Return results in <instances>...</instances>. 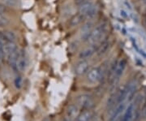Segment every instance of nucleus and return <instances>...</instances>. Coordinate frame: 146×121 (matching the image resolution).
I'll use <instances>...</instances> for the list:
<instances>
[{"mask_svg": "<svg viewBox=\"0 0 146 121\" xmlns=\"http://www.w3.org/2000/svg\"><path fill=\"white\" fill-rule=\"evenodd\" d=\"M76 105L83 110H92L95 106V102L94 98L89 94H80L76 99Z\"/></svg>", "mask_w": 146, "mask_h": 121, "instance_id": "1", "label": "nucleus"}, {"mask_svg": "<svg viewBox=\"0 0 146 121\" xmlns=\"http://www.w3.org/2000/svg\"><path fill=\"white\" fill-rule=\"evenodd\" d=\"M106 29V25H100L98 27H96L94 29L91 31L90 36H89V41L91 44H95L98 42H99L102 39V37H103L105 32Z\"/></svg>", "mask_w": 146, "mask_h": 121, "instance_id": "2", "label": "nucleus"}, {"mask_svg": "<svg viewBox=\"0 0 146 121\" xmlns=\"http://www.w3.org/2000/svg\"><path fill=\"white\" fill-rule=\"evenodd\" d=\"M102 78V71L99 67H95L90 69L87 74V80L91 83L98 82Z\"/></svg>", "mask_w": 146, "mask_h": 121, "instance_id": "3", "label": "nucleus"}, {"mask_svg": "<svg viewBox=\"0 0 146 121\" xmlns=\"http://www.w3.org/2000/svg\"><path fill=\"white\" fill-rule=\"evenodd\" d=\"M27 67V59L25 55V51L21 50L19 51L18 57L16 60V70L20 72H24Z\"/></svg>", "mask_w": 146, "mask_h": 121, "instance_id": "4", "label": "nucleus"}, {"mask_svg": "<svg viewBox=\"0 0 146 121\" xmlns=\"http://www.w3.org/2000/svg\"><path fill=\"white\" fill-rule=\"evenodd\" d=\"M126 66H127V60L125 59H123L120 60L119 62H118L117 67H116V69H115L114 79L112 80L113 82H115V83L118 82V80H119L120 77L122 76V75L124 72Z\"/></svg>", "mask_w": 146, "mask_h": 121, "instance_id": "5", "label": "nucleus"}, {"mask_svg": "<svg viewBox=\"0 0 146 121\" xmlns=\"http://www.w3.org/2000/svg\"><path fill=\"white\" fill-rule=\"evenodd\" d=\"M89 62L85 59H82L79 63H76V65L75 67V73L77 76H82L89 71Z\"/></svg>", "mask_w": 146, "mask_h": 121, "instance_id": "6", "label": "nucleus"}, {"mask_svg": "<svg viewBox=\"0 0 146 121\" xmlns=\"http://www.w3.org/2000/svg\"><path fill=\"white\" fill-rule=\"evenodd\" d=\"M93 24L91 22H87L84 25L81 29H80V37L83 42H88L89 36L92 31Z\"/></svg>", "mask_w": 146, "mask_h": 121, "instance_id": "7", "label": "nucleus"}, {"mask_svg": "<svg viewBox=\"0 0 146 121\" xmlns=\"http://www.w3.org/2000/svg\"><path fill=\"white\" fill-rule=\"evenodd\" d=\"M134 111H135V106L133 103H130L127 107L123 116L122 117L121 121H132L134 118Z\"/></svg>", "mask_w": 146, "mask_h": 121, "instance_id": "8", "label": "nucleus"}, {"mask_svg": "<svg viewBox=\"0 0 146 121\" xmlns=\"http://www.w3.org/2000/svg\"><path fill=\"white\" fill-rule=\"evenodd\" d=\"M126 88H127V98L126 99L131 101L133 98L137 90V84L135 81H131L129 84L126 85Z\"/></svg>", "mask_w": 146, "mask_h": 121, "instance_id": "9", "label": "nucleus"}, {"mask_svg": "<svg viewBox=\"0 0 146 121\" xmlns=\"http://www.w3.org/2000/svg\"><path fill=\"white\" fill-rule=\"evenodd\" d=\"M125 107L126 105L125 103H124V102H121L119 104H118L115 111L112 112L111 116L110 117V121H115L116 120H118L119 117L120 116V115L122 114V112L125 110Z\"/></svg>", "mask_w": 146, "mask_h": 121, "instance_id": "10", "label": "nucleus"}, {"mask_svg": "<svg viewBox=\"0 0 146 121\" xmlns=\"http://www.w3.org/2000/svg\"><path fill=\"white\" fill-rule=\"evenodd\" d=\"M94 118V112L92 110H84L80 112L76 118L77 121H91Z\"/></svg>", "mask_w": 146, "mask_h": 121, "instance_id": "11", "label": "nucleus"}, {"mask_svg": "<svg viewBox=\"0 0 146 121\" xmlns=\"http://www.w3.org/2000/svg\"><path fill=\"white\" fill-rule=\"evenodd\" d=\"M84 18H85V16H84L83 14H81V13L79 12L77 14L74 15L70 19V21H69V25H70V27L78 26L79 25H80L83 22Z\"/></svg>", "mask_w": 146, "mask_h": 121, "instance_id": "12", "label": "nucleus"}, {"mask_svg": "<svg viewBox=\"0 0 146 121\" xmlns=\"http://www.w3.org/2000/svg\"><path fill=\"white\" fill-rule=\"evenodd\" d=\"M97 51V49L95 47H90L89 48L84 49L79 55V58L81 59H86L90 58L94 53Z\"/></svg>", "mask_w": 146, "mask_h": 121, "instance_id": "13", "label": "nucleus"}, {"mask_svg": "<svg viewBox=\"0 0 146 121\" xmlns=\"http://www.w3.org/2000/svg\"><path fill=\"white\" fill-rule=\"evenodd\" d=\"M68 116L69 119L71 120H74V119H76L77 116L80 114V111H79V106L77 105H70L68 106Z\"/></svg>", "mask_w": 146, "mask_h": 121, "instance_id": "14", "label": "nucleus"}, {"mask_svg": "<svg viewBox=\"0 0 146 121\" xmlns=\"http://www.w3.org/2000/svg\"><path fill=\"white\" fill-rule=\"evenodd\" d=\"M2 37L6 42H15L16 41V34L11 31H4L3 33H0Z\"/></svg>", "mask_w": 146, "mask_h": 121, "instance_id": "15", "label": "nucleus"}, {"mask_svg": "<svg viewBox=\"0 0 146 121\" xmlns=\"http://www.w3.org/2000/svg\"><path fill=\"white\" fill-rule=\"evenodd\" d=\"M110 47V42L108 41H104L101 44V46L98 47V48L97 49V51L96 52L98 53V55L101 56V55H103L107 51V50L109 49Z\"/></svg>", "mask_w": 146, "mask_h": 121, "instance_id": "16", "label": "nucleus"}, {"mask_svg": "<svg viewBox=\"0 0 146 121\" xmlns=\"http://www.w3.org/2000/svg\"><path fill=\"white\" fill-rule=\"evenodd\" d=\"M93 6H94V3H93L92 2H89V1L84 2L83 4H81V5L79 7H80V13L83 14L84 16L85 13H86Z\"/></svg>", "mask_w": 146, "mask_h": 121, "instance_id": "17", "label": "nucleus"}, {"mask_svg": "<svg viewBox=\"0 0 146 121\" xmlns=\"http://www.w3.org/2000/svg\"><path fill=\"white\" fill-rule=\"evenodd\" d=\"M96 14H97V7L94 5L85 13L84 16L85 18H88V19H93L94 16H96Z\"/></svg>", "mask_w": 146, "mask_h": 121, "instance_id": "18", "label": "nucleus"}, {"mask_svg": "<svg viewBox=\"0 0 146 121\" xmlns=\"http://www.w3.org/2000/svg\"><path fill=\"white\" fill-rule=\"evenodd\" d=\"M5 58V54H4V40L0 34V62L3 60Z\"/></svg>", "mask_w": 146, "mask_h": 121, "instance_id": "19", "label": "nucleus"}, {"mask_svg": "<svg viewBox=\"0 0 146 121\" xmlns=\"http://www.w3.org/2000/svg\"><path fill=\"white\" fill-rule=\"evenodd\" d=\"M1 3H3L4 6L15 7L18 5V1L17 0H1Z\"/></svg>", "mask_w": 146, "mask_h": 121, "instance_id": "20", "label": "nucleus"}, {"mask_svg": "<svg viewBox=\"0 0 146 121\" xmlns=\"http://www.w3.org/2000/svg\"><path fill=\"white\" fill-rule=\"evenodd\" d=\"M8 23H9L8 19L3 16V14H1V13H0V27L6 26V25H8Z\"/></svg>", "mask_w": 146, "mask_h": 121, "instance_id": "21", "label": "nucleus"}, {"mask_svg": "<svg viewBox=\"0 0 146 121\" xmlns=\"http://www.w3.org/2000/svg\"><path fill=\"white\" fill-rule=\"evenodd\" d=\"M15 84H16V88L20 89L21 87V84H22V78L21 76H17L15 80Z\"/></svg>", "mask_w": 146, "mask_h": 121, "instance_id": "22", "label": "nucleus"}, {"mask_svg": "<svg viewBox=\"0 0 146 121\" xmlns=\"http://www.w3.org/2000/svg\"><path fill=\"white\" fill-rule=\"evenodd\" d=\"M87 0H75V4L76 6H80L81 5V4H83L84 2H86Z\"/></svg>", "mask_w": 146, "mask_h": 121, "instance_id": "23", "label": "nucleus"}, {"mask_svg": "<svg viewBox=\"0 0 146 121\" xmlns=\"http://www.w3.org/2000/svg\"><path fill=\"white\" fill-rule=\"evenodd\" d=\"M6 11V7L3 3H0V13L3 14Z\"/></svg>", "mask_w": 146, "mask_h": 121, "instance_id": "24", "label": "nucleus"}, {"mask_svg": "<svg viewBox=\"0 0 146 121\" xmlns=\"http://www.w3.org/2000/svg\"><path fill=\"white\" fill-rule=\"evenodd\" d=\"M142 114H143L144 118H146V106L144 107V109H143V112H142Z\"/></svg>", "mask_w": 146, "mask_h": 121, "instance_id": "25", "label": "nucleus"}, {"mask_svg": "<svg viewBox=\"0 0 146 121\" xmlns=\"http://www.w3.org/2000/svg\"><path fill=\"white\" fill-rule=\"evenodd\" d=\"M63 121H70V120H69V119H64Z\"/></svg>", "mask_w": 146, "mask_h": 121, "instance_id": "26", "label": "nucleus"}]
</instances>
